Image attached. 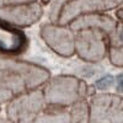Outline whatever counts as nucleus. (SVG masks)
Instances as JSON below:
<instances>
[{
  "label": "nucleus",
  "mask_w": 123,
  "mask_h": 123,
  "mask_svg": "<svg viewBox=\"0 0 123 123\" xmlns=\"http://www.w3.org/2000/svg\"><path fill=\"white\" fill-rule=\"evenodd\" d=\"M0 123H15V122L11 121V119H9L7 117L6 118H1V117H0Z\"/></svg>",
  "instance_id": "dca6fc26"
},
{
  "label": "nucleus",
  "mask_w": 123,
  "mask_h": 123,
  "mask_svg": "<svg viewBox=\"0 0 123 123\" xmlns=\"http://www.w3.org/2000/svg\"><path fill=\"white\" fill-rule=\"evenodd\" d=\"M69 113L70 123H90V106L85 98L71 106Z\"/></svg>",
  "instance_id": "f8f14e48"
},
{
  "label": "nucleus",
  "mask_w": 123,
  "mask_h": 123,
  "mask_svg": "<svg viewBox=\"0 0 123 123\" xmlns=\"http://www.w3.org/2000/svg\"><path fill=\"white\" fill-rule=\"evenodd\" d=\"M42 91L47 106L65 108L87 96V85L75 76L58 75L49 78Z\"/></svg>",
  "instance_id": "f03ea898"
},
{
  "label": "nucleus",
  "mask_w": 123,
  "mask_h": 123,
  "mask_svg": "<svg viewBox=\"0 0 123 123\" xmlns=\"http://www.w3.org/2000/svg\"><path fill=\"white\" fill-rule=\"evenodd\" d=\"M49 78V71L38 64L0 55V105H6L24 92L39 89Z\"/></svg>",
  "instance_id": "f257e3e1"
},
{
  "label": "nucleus",
  "mask_w": 123,
  "mask_h": 123,
  "mask_svg": "<svg viewBox=\"0 0 123 123\" xmlns=\"http://www.w3.org/2000/svg\"><path fill=\"white\" fill-rule=\"evenodd\" d=\"M112 83V76L111 75H107L106 78H104V79H101L100 81H97V87H100V89H104L105 86L107 87V85H110Z\"/></svg>",
  "instance_id": "2eb2a0df"
},
{
  "label": "nucleus",
  "mask_w": 123,
  "mask_h": 123,
  "mask_svg": "<svg viewBox=\"0 0 123 123\" xmlns=\"http://www.w3.org/2000/svg\"><path fill=\"white\" fill-rule=\"evenodd\" d=\"M38 0H0V7L3 6H10V5H18V4H27V3H33Z\"/></svg>",
  "instance_id": "4468645a"
},
{
  "label": "nucleus",
  "mask_w": 123,
  "mask_h": 123,
  "mask_svg": "<svg viewBox=\"0 0 123 123\" xmlns=\"http://www.w3.org/2000/svg\"><path fill=\"white\" fill-rule=\"evenodd\" d=\"M28 39L18 27L0 20V55L17 57L27 49Z\"/></svg>",
  "instance_id": "1a4fd4ad"
},
{
  "label": "nucleus",
  "mask_w": 123,
  "mask_h": 123,
  "mask_svg": "<svg viewBox=\"0 0 123 123\" xmlns=\"http://www.w3.org/2000/svg\"><path fill=\"white\" fill-rule=\"evenodd\" d=\"M90 123H123V96L95 94L90 101Z\"/></svg>",
  "instance_id": "39448f33"
},
{
  "label": "nucleus",
  "mask_w": 123,
  "mask_h": 123,
  "mask_svg": "<svg viewBox=\"0 0 123 123\" xmlns=\"http://www.w3.org/2000/svg\"><path fill=\"white\" fill-rule=\"evenodd\" d=\"M68 1H69V0H54V1H53L52 9H50V21H52V22L57 24L60 10H62V7L64 6V4L68 3Z\"/></svg>",
  "instance_id": "ddd939ff"
},
{
  "label": "nucleus",
  "mask_w": 123,
  "mask_h": 123,
  "mask_svg": "<svg viewBox=\"0 0 123 123\" xmlns=\"http://www.w3.org/2000/svg\"><path fill=\"white\" fill-rule=\"evenodd\" d=\"M46 100L42 89L30 90L9 101L5 113L15 123H33L46 108Z\"/></svg>",
  "instance_id": "7ed1b4c3"
},
{
  "label": "nucleus",
  "mask_w": 123,
  "mask_h": 123,
  "mask_svg": "<svg viewBox=\"0 0 123 123\" xmlns=\"http://www.w3.org/2000/svg\"><path fill=\"white\" fill-rule=\"evenodd\" d=\"M42 15L43 7L38 1L0 7V20H4L18 28L35 25L39 21Z\"/></svg>",
  "instance_id": "6e6552de"
},
{
  "label": "nucleus",
  "mask_w": 123,
  "mask_h": 123,
  "mask_svg": "<svg viewBox=\"0 0 123 123\" xmlns=\"http://www.w3.org/2000/svg\"><path fill=\"white\" fill-rule=\"evenodd\" d=\"M50 107L41 113L33 123H70V113L62 107Z\"/></svg>",
  "instance_id": "9b49d317"
},
{
  "label": "nucleus",
  "mask_w": 123,
  "mask_h": 123,
  "mask_svg": "<svg viewBox=\"0 0 123 123\" xmlns=\"http://www.w3.org/2000/svg\"><path fill=\"white\" fill-rule=\"evenodd\" d=\"M108 35L101 28H84L75 32V54L85 62L95 63L108 54Z\"/></svg>",
  "instance_id": "20e7f679"
},
{
  "label": "nucleus",
  "mask_w": 123,
  "mask_h": 123,
  "mask_svg": "<svg viewBox=\"0 0 123 123\" xmlns=\"http://www.w3.org/2000/svg\"><path fill=\"white\" fill-rule=\"evenodd\" d=\"M41 37L57 54L67 58L75 54V32L69 25L46 24L41 27Z\"/></svg>",
  "instance_id": "423d86ee"
},
{
  "label": "nucleus",
  "mask_w": 123,
  "mask_h": 123,
  "mask_svg": "<svg viewBox=\"0 0 123 123\" xmlns=\"http://www.w3.org/2000/svg\"><path fill=\"white\" fill-rule=\"evenodd\" d=\"M121 4H123V0H69L62 7L57 24L69 25L75 17L83 14L102 12L118 7Z\"/></svg>",
  "instance_id": "0eeeda50"
},
{
  "label": "nucleus",
  "mask_w": 123,
  "mask_h": 123,
  "mask_svg": "<svg viewBox=\"0 0 123 123\" xmlns=\"http://www.w3.org/2000/svg\"><path fill=\"white\" fill-rule=\"evenodd\" d=\"M117 21L108 15H105L102 12H90V14H83L78 17H75L73 21L69 24L71 30L76 31L84 30V28H101L110 36L113 30L117 27Z\"/></svg>",
  "instance_id": "9d476101"
}]
</instances>
